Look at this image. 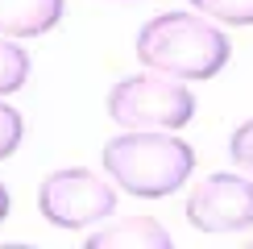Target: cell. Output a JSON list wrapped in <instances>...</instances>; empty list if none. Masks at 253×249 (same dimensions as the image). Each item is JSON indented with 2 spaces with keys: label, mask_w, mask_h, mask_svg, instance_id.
I'll list each match as a JSON object with an SVG mask.
<instances>
[{
  "label": "cell",
  "mask_w": 253,
  "mask_h": 249,
  "mask_svg": "<svg viewBox=\"0 0 253 249\" xmlns=\"http://www.w3.org/2000/svg\"><path fill=\"white\" fill-rule=\"evenodd\" d=\"M228 154H233V162L241 166V170L253 179V121L245 124H237V133H233V141H228Z\"/></svg>",
  "instance_id": "cell-11"
},
{
  "label": "cell",
  "mask_w": 253,
  "mask_h": 249,
  "mask_svg": "<svg viewBox=\"0 0 253 249\" xmlns=\"http://www.w3.org/2000/svg\"><path fill=\"white\" fill-rule=\"evenodd\" d=\"M21 141H25V121H21V112L13 108V104L0 100V162L13 158Z\"/></svg>",
  "instance_id": "cell-10"
},
{
  "label": "cell",
  "mask_w": 253,
  "mask_h": 249,
  "mask_svg": "<svg viewBox=\"0 0 253 249\" xmlns=\"http://www.w3.org/2000/svg\"><path fill=\"white\" fill-rule=\"evenodd\" d=\"M191 8L220 25H253V0H191Z\"/></svg>",
  "instance_id": "cell-9"
},
{
  "label": "cell",
  "mask_w": 253,
  "mask_h": 249,
  "mask_svg": "<svg viewBox=\"0 0 253 249\" xmlns=\"http://www.w3.org/2000/svg\"><path fill=\"white\" fill-rule=\"evenodd\" d=\"M108 117L121 129H166V133H174L195 117V96L174 75L141 71V75L121 79L108 91Z\"/></svg>",
  "instance_id": "cell-3"
},
{
  "label": "cell",
  "mask_w": 253,
  "mask_h": 249,
  "mask_svg": "<svg viewBox=\"0 0 253 249\" xmlns=\"http://www.w3.org/2000/svg\"><path fill=\"white\" fill-rule=\"evenodd\" d=\"M62 21V0H0V38H42Z\"/></svg>",
  "instance_id": "cell-7"
},
{
  "label": "cell",
  "mask_w": 253,
  "mask_h": 249,
  "mask_svg": "<svg viewBox=\"0 0 253 249\" xmlns=\"http://www.w3.org/2000/svg\"><path fill=\"white\" fill-rule=\"evenodd\" d=\"M228 38L204 13H162L145 21L137 34V62L183 83L216 79L228 67Z\"/></svg>",
  "instance_id": "cell-1"
},
{
  "label": "cell",
  "mask_w": 253,
  "mask_h": 249,
  "mask_svg": "<svg viewBox=\"0 0 253 249\" xmlns=\"http://www.w3.org/2000/svg\"><path fill=\"white\" fill-rule=\"evenodd\" d=\"M4 216H8V187L0 183V220H4Z\"/></svg>",
  "instance_id": "cell-12"
},
{
  "label": "cell",
  "mask_w": 253,
  "mask_h": 249,
  "mask_svg": "<svg viewBox=\"0 0 253 249\" xmlns=\"http://www.w3.org/2000/svg\"><path fill=\"white\" fill-rule=\"evenodd\" d=\"M38 212L54 228H67V233L91 228L117 212V183L100 179L91 170H79V166L54 170L38 187Z\"/></svg>",
  "instance_id": "cell-4"
},
{
  "label": "cell",
  "mask_w": 253,
  "mask_h": 249,
  "mask_svg": "<svg viewBox=\"0 0 253 249\" xmlns=\"http://www.w3.org/2000/svg\"><path fill=\"white\" fill-rule=\"evenodd\" d=\"M29 79V54L17 46V38H0V96H13Z\"/></svg>",
  "instance_id": "cell-8"
},
{
  "label": "cell",
  "mask_w": 253,
  "mask_h": 249,
  "mask_svg": "<svg viewBox=\"0 0 253 249\" xmlns=\"http://www.w3.org/2000/svg\"><path fill=\"white\" fill-rule=\"evenodd\" d=\"M249 245H253V237H249Z\"/></svg>",
  "instance_id": "cell-13"
},
{
  "label": "cell",
  "mask_w": 253,
  "mask_h": 249,
  "mask_svg": "<svg viewBox=\"0 0 253 249\" xmlns=\"http://www.w3.org/2000/svg\"><path fill=\"white\" fill-rule=\"evenodd\" d=\"M104 170L137 200H166L191 179L195 150L166 129H129L104 145Z\"/></svg>",
  "instance_id": "cell-2"
},
{
  "label": "cell",
  "mask_w": 253,
  "mask_h": 249,
  "mask_svg": "<svg viewBox=\"0 0 253 249\" xmlns=\"http://www.w3.org/2000/svg\"><path fill=\"white\" fill-rule=\"evenodd\" d=\"M187 220L195 233L228 237L253 228V179L249 174H212L191 191Z\"/></svg>",
  "instance_id": "cell-5"
},
{
  "label": "cell",
  "mask_w": 253,
  "mask_h": 249,
  "mask_svg": "<svg viewBox=\"0 0 253 249\" xmlns=\"http://www.w3.org/2000/svg\"><path fill=\"white\" fill-rule=\"evenodd\" d=\"M87 249H170V233L150 216H121V220L104 224L100 233L83 237Z\"/></svg>",
  "instance_id": "cell-6"
}]
</instances>
